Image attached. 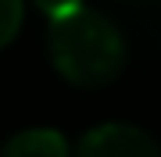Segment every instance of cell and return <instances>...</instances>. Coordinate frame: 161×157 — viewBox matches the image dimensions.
Segmentation results:
<instances>
[{
  "instance_id": "cell-4",
  "label": "cell",
  "mask_w": 161,
  "mask_h": 157,
  "mask_svg": "<svg viewBox=\"0 0 161 157\" xmlns=\"http://www.w3.org/2000/svg\"><path fill=\"white\" fill-rule=\"evenodd\" d=\"M22 0H0V47H7V43L18 36L22 29Z\"/></svg>"
},
{
  "instance_id": "cell-5",
  "label": "cell",
  "mask_w": 161,
  "mask_h": 157,
  "mask_svg": "<svg viewBox=\"0 0 161 157\" xmlns=\"http://www.w3.org/2000/svg\"><path fill=\"white\" fill-rule=\"evenodd\" d=\"M36 7L50 18H61V14L75 11V7H82V0H36Z\"/></svg>"
},
{
  "instance_id": "cell-2",
  "label": "cell",
  "mask_w": 161,
  "mask_h": 157,
  "mask_svg": "<svg viewBox=\"0 0 161 157\" xmlns=\"http://www.w3.org/2000/svg\"><path fill=\"white\" fill-rule=\"evenodd\" d=\"M72 157H161V146L143 128L111 122V125L86 132Z\"/></svg>"
},
{
  "instance_id": "cell-1",
  "label": "cell",
  "mask_w": 161,
  "mask_h": 157,
  "mask_svg": "<svg viewBox=\"0 0 161 157\" xmlns=\"http://www.w3.org/2000/svg\"><path fill=\"white\" fill-rule=\"evenodd\" d=\"M50 61L72 86H108L125 68V39L100 11L75 7V11L50 18Z\"/></svg>"
},
{
  "instance_id": "cell-3",
  "label": "cell",
  "mask_w": 161,
  "mask_h": 157,
  "mask_svg": "<svg viewBox=\"0 0 161 157\" xmlns=\"http://www.w3.org/2000/svg\"><path fill=\"white\" fill-rule=\"evenodd\" d=\"M0 157H68V146H64V136L54 128H29L11 136Z\"/></svg>"
}]
</instances>
